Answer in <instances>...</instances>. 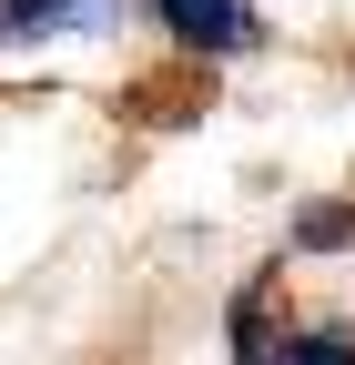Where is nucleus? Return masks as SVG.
<instances>
[{
    "label": "nucleus",
    "instance_id": "1",
    "mask_svg": "<svg viewBox=\"0 0 355 365\" xmlns=\"http://www.w3.org/2000/svg\"><path fill=\"white\" fill-rule=\"evenodd\" d=\"M143 0H0V51H41V41H102Z\"/></svg>",
    "mask_w": 355,
    "mask_h": 365
},
{
    "label": "nucleus",
    "instance_id": "2",
    "mask_svg": "<svg viewBox=\"0 0 355 365\" xmlns=\"http://www.w3.org/2000/svg\"><path fill=\"white\" fill-rule=\"evenodd\" d=\"M143 11L163 21L173 51H193V61H234V51H254V41H264L254 0H143Z\"/></svg>",
    "mask_w": 355,
    "mask_h": 365
},
{
    "label": "nucleus",
    "instance_id": "3",
    "mask_svg": "<svg viewBox=\"0 0 355 365\" xmlns=\"http://www.w3.org/2000/svg\"><path fill=\"white\" fill-rule=\"evenodd\" d=\"M264 365H355V325H284Z\"/></svg>",
    "mask_w": 355,
    "mask_h": 365
},
{
    "label": "nucleus",
    "instance_id": "4",
    "mask_svg": "<svg viewBox=\"0 0 355 365\" xmlns=\"http://www.w3.org/2000/svg\"><path fill=\"white\" fill-rule=\"evenodd\" d=\"M355 244V203H315V213H294V254H335Z\"/></svg>",
    "mask_w": 355,
    "mask_h": 365
}]
</instances>
